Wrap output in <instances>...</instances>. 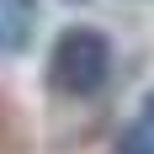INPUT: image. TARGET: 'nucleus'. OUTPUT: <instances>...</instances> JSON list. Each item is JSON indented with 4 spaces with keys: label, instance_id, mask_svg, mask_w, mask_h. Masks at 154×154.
<instances>
[{
    "label": "nucleus",
    "instance_id": "1",
    "mask_svg": "<svg viewBox=\"0 0 154 154\" xmlns=\"http://www.w3.org/2000/svg\"><path fill=\"white\" fill-rule=\"evenodd\" d=\"M112 37L91 21H69V27L53 32L48 43V64H43V80L53 96H69V101H85L96 96L101 85L112 80Z\"/></svg>",
    "mask_w": 154,
    "mask_h": 154
},
{
    "label": "nucleus",
    "instance_id": "2",
    "mask_svg": "<svg viewBox=\"0 0 154 154\" xmlns=\"http://www.w3.org/2000/svg\"><path fill=\"white\" fill-rule=\"evenodd\" d=\"M133 128H138L143 138H149V143H154V91H149V96H143V106H138V117H133Z\"/></svg>",
    "mask_w": 154,
    "mask_h": 154
},
{
    "label": "nucleus",
    "instance_id": "3",
    "mask_svg": "<svg viewBox=\"0 0 154 154\" xmlns=\"http://www.w3.org/2000/svg\"><path fill=\"white\" fill-rule=\"evenodd\" d=\"M0 43H5V32H0Z\"/></svg>",
    "mask_w": 154,
    "mask_h": 154
}]
</instances>
